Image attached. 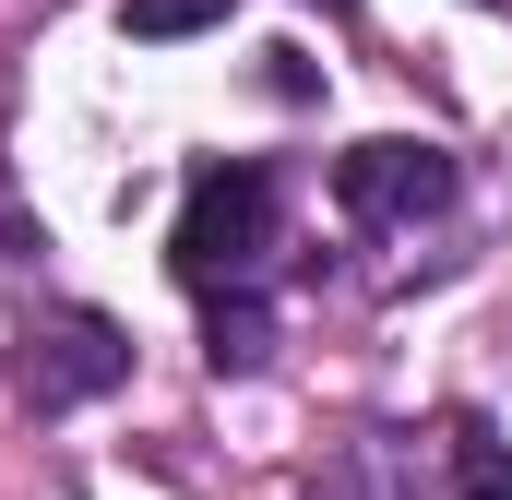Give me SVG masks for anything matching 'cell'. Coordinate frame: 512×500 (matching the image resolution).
Segmentation results:
<instances>
[{"mask_svg":"<svg viewBox=\"0 0 512 500\" xmlns=\"http://www.w3.org/2000/svg\"><path fill=\"white\" fill-rule=\"evenodd\" d=\"M167 262H179L191 298H262V262H274V167H203L179 191Z\"/></svg>","mask_w":512,"mask_h":500,"instance_id":"6da1fadb","label":"cell"},{"mask_svg":"<svg viewBox=\"0 0 512 500\" xmlns=\"http://www.w3.org/2000/svg\"><path fill=\"white\" fill-rule=\"evenodd\" d=\"M120 381H131V334L108 310H36L24 346H12V393H24L36 417H72V405H96V393H120Z\"/></svg>","mask_w":512,"mask_h":500,"instance_id":"7a4b0ae2","label":"cell"},{"mask_svg":"<svg viewBox=\"0 0 512 500\" xmlns=\"http://www.w3.org/2000/svg\"><path fill=\"white\" fill-rule=\"evenodd\" d=\"M334 203H346L358 227H417V215L453 203V155L417 143V131H370V143L334 155Z\"/></svg>","mask_w":512,"mask_h":500,"instance_id":"3957f363","label":"cell"},{"mask_svg":"<svg viewBox=\"0 0 512 500\" xmlns=\"http://www.w3.org/2000/svg\"><path fill=\"white\" fill-rule=\"evenodd\" d=\"M429 465H441V441H417V429H358V441L322 465L310 500H429Z\"/></svg>","mask_w":512,"mask_h":500,"instance_id":"277c9868","label":"cell"},{"mask_svg":"<svg viewBox=\"0 0 512 500\" xmlns=\"http://www.w3.org/2000/svg\"><path fill=\"white\" fill-rule=\"evenodd\" d=\"M441 477L453 500H512V453L489 441V417H441Z\"/></svg>","mask_w":512,"mask_h":500,"instance_id":"5b68a950","label":"cell"},{"mask_svg":"<svg viewBox=\"0 0 512 500\" xmlns=\"http://www.w3.org/2000/svg\"><path fill=\"white\" fill-rule=\"evenodd\" d=\"M203 358L215 370H262L274 358V310L262 298H203Z\"/></svg>","mask_w":512,"mask_h":500,"instance_id":"8992f818","label":"cell"},{"mask_svg":"<svg viewBox=\"0 0 512 500\" xmlns=\"http://www.w3.org/2000/svg\"><path fill=\"white\" fill-rule=\"evenodd\" d=\"M227 12H239V0H120V24H131V36H155V48H167V36L227 24Z\"/></svg>","mask_w":512,"mask_h":500,"instance_id":"52a82bcc","label":"cell"},{"mask_svg":"<svg viewBox=\"0 0 512 500\" xmlns=\"http://www.w3.org/2000/svg\"><path fill=\"white\" fill-rule=\"evenodd\" d=\"M322 12H358V0H322Z\"/></svg>","mask_w":512,"mask_h":500,"instance_id":"ba28073f","label":"cell"}]
</instances>
